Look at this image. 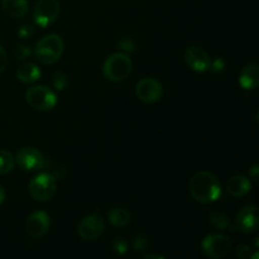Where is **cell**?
<instances>
[{"label":"cell","mask_w":259,"mask_h":259,"mask_svg":"<svg viewBox=\"0 0 259 259\" xmlns=\"http://www.w3.org/2000/svg\"><path fill=\"white\" fill-rule=\"evenodd\" d=\"M63 50H65V42L62 37L56 33H51L35 43L33 56L42 65H53L60 60Z\"/></svg>","instance_id":"2"},{"label":"cell","mask_w":259,"mask_h":259,"mask_svg":"<svg viewBox=\"0 0 259 259\" xmlns=\"http://www.w3.org/2000/svg\"><path fill=\"white\" fill-rule=\"evenodd\" d=\"M119 47L125 52H132V51H134V43L131 38H124L119 42Z\"/></svg>","instance_id":"27"},{"label":"cell","mask_w":259,"mask_h":259,"mask_svg":"<svg viewBox=\"0 0 259 259\" xmlns=\"http://www.w3.org/2000/svg\"><path fill=\"white\" fill-rule=\"evenodd\" d=\"M136 95L142 103H157L163 96V86L153 77L142 78L136 86Z\"/></svg>","instance_id":"9"},{"label":"cell","mask_w":259,"mask_h":259,"mask_svg":"<svg viewBox=\"0 0 259 259\" xmlns=\"http://www.w3.org/2000/svg\"><path fill=\"white\" fill-rule=\"evenodd\" d=\"M56 190H57L56 177L48 172L35 175L28 185V191L32 199L39 202L50 201L55 196Z\"/></svg>","instance_id":"4"},{"label":"cell","mask_w":259,"mask_h":259,"mask_svg":"<svg viewBox=\"0 0 259 259\" xmlns=\"http://www.w3.org/2000/svg\"><path fill=\"white\" fill-rule=\"evenodd\" d=\"M185 62L195 72H205L210 68L211 58L204 48L190 46L185 50Z\"/></svg>","instance_id":"12"},{"label":"cell","mask_w":259,"mask_h":259,"mask_svg":"<svg viewBox=\"0 0 259 259\" xmlns=\"http://www.w3.org/2000/svg\"><path fill=\"white\" fill-rule=\"evenodd\" d=\"M108 219L113 227L125 228L131 224L132 215L125 207H113L109 210Z\"/></svg>","instance_id":"18"},{"label":"cell","mask_w":259,"mask_h":259,"mask_svg":"<svg viewBox=\"0 0 259 259\" xmlns=\"http://www.w3.org/2000/svg\"><path fill=\"white\" fill-rule=\"evenodd\" d=\"M52 85L57 91H62L68 85V76L63 71H57L52 76Z\"/></svg>","instance_id":"21"},{"label":"cell","mask_w":259,"mask_h":259,"mask_svg":"<svg viewBox=\"0 0 259 259\" xmlns=\"http://www.w3.org/2000/svg\"><path fill=\"white\" fill-rule=\"evenodd\" d=\"M224 67H225V65H224V62H223L222 58H217L214 62L210 63V68H211L214 72H222V71L224 70Z\"/></svg>","instance_id":"29"},{"label":"cell","mask_w":259,"mask_h":259,"mask_svg":"<svg viewBox=\"0 0 259 259\" xmlns=\"http://www.w3.org/2000/svg\"><path fill=\"white\" fill-rule=\"evenodd\" d=\"M15 158L9 151L0 149V175H7L14 169Z\"/></svg>","instance_id":"20"},{"label":"cell","mask_w":259,"mask_h":259,"mask_svg":"<svg viewBox=\"0 0 259 259\" xmlns=\"http://www.w3.org/2000/svg\"><path fill=\"white\" fill-rule=\"evenodd\" d=\"M5 197H7V192H5L4 187H3L2 185H0V205H2L3 202H4Z\"/></svg>","instance_id":"31"},{"label":"cell","mask_w":259,"mask_h":259,"mask_svg":"<svg viewBox=\"0 0 259 259\" xmlns=\"http://www.w3.org/2000/svg\"><path fill=\"white\" fill-rule=\"evenodd\" d=\"M189 190L195 201L209 205L217 201L222 195V182L212 172L199 171L190 180Z\"/></svg>","instance_id":"1"},{"label":"cell","mask_w":259,"mask_h":259,"mask_svg":"<svg viewBox=\"0 0 259 259\" xmlns=\"http://www.w3.org/2000/svg\"><path fill=\"white\" fill-rule=\"evenodd\" d=\"M15 163L23 171H39L45 167L46 159L42 152L34 147H24L17 153Z\"/></svg>","instance_id":"10"},{"label":"cell","mask_w":259,"mask_h":259,"mask_svg":"<svg viewBox=\"0 0 259 259\" xmlns=\"http://www.w3.org/2000/svg\"><path fill=\"white\" fill-rule=\"evenodd\" d=\"M2 9L12 18H23L28 13V0H2Z\"/></svg>","instance_id":"16"},{"label":"cell","mask_w":259,"mask_h":259,"mask_svg":"<svg viewBox=\"0 0 259 259\" xmlns=\"http://www.w3.org/2000/svg\"><path fill=\"white\" fill-rule=\"evenodd\" d=\"M105 230V220L100 214H90L83 217L77 225V233L85 242H94L103 235Z\"/></svg>","instance_id":"8"},{"label":"cell","mask_w":259,"mask_h":259,"mask_svg":"<svg viewBox=\"0 0 259 259\" xmlns=\"http://www.w3.org/2000/svg\"><path fill=\"white\" fill-rule=\"evenodd\" d=\"M51 227L50 215L46 211H34L25 220V232L32 238H42Z\"/></svg>","instance_id":"13"},{"label":"cell","mask_w":259,"mask_h":259,"mask_svg":"<svg viewBox=\"0 0 259 259\" xmlns=\"http://www.w3.org/2000/svg\"><path fill=\"white\" fill-rule=\"evenodd\" d=\"M149 247V242H148V238L146 237L144 234L139 233L134 237L133 239V248L137 250V252H144V250L148 249Z\"/></svg>","instance_id":"22"},{"label":"cell","mask_w":259,"mask_h":259,"mask_svg":"<svg viewBox=\"0 0 259 259\" xmlns=\"http://www.w3.org/2000/svg\"><path fill=\"white\" fill-rule=\"evenodd\" d=\"M40 75V68L38 67L35 63L33 62H25L19 66L17 70V77L20 82L23 83H33L37 80H39Z\"/></svg>","instance_id":"17"},{"label":"cell","mask_w":259,"mask_h":259,"mask_svg":"<svg viewBox=\"0 0 259 259\" xmlns=\"http://www.w3.org/2000/svg\"><path fill=\"white\" fill-rule=\"evenodd\" d=\"M258 225V207L255 205H247L242 207L235 217V228L244 234L257 232Z\"/></svg>","instance_id":"11"},{"label":"cell","mask_w":259,"mask_h":259,"mask_svg":"<svg viewBox=\"0 0 259 259\" xmlns=\"http://www.w3.org/2000/svg\"><path fill=\"white\" fill-rule=\"evenodd\" d=\"M201 250L207 258L222 259L229 255L232 250V242L227 235L214 233L206 235L202 239Z\"/></svg>","instance_id":"6"},{"label":"cell","mask_w":259,"mask_h":259,"mask_svg":"<svg viewBox=\"0 0 259 259\" xmlns=\"http://www.w3.org/2000/svg\"><path fill=\"white\" fill-rule=\"evenodd\" d=\"M111 249L115 254L124 255L128 252V243L123 239V238H115L111 243Z\"/></svg>","instance_id":"23"},{"label":"cell","mask_w":259,"mask_h":259,"mask_svg":"<svg viewBox=\"0 0 259 259\" xmlns=\"http://www.w3.org/2000/svg\"><path fill=\"white\" fill-rule=\"evenodd\" d=\"M250 247L247 244H240L237 248V257L239 259H248L250 258Z\"/></svg>","instance_id":"26"},{"label":"cell","mask_w":259,"mask_h":259,"mask_svg":"<svg viewBox=\"0 0 259 259\" xmlns=\"http://www.w3.org/2000/svg\"><path fill=\"white\" fill-rule=\"evenodd\" d=\"M133 63L129 55L123 52H116L109 56L103 65V73L105 78L113 82H120L129 77Z\"/></svg>","instance_id":"3"},{"label":"cell","mask_w":259,"mask_h":259,"mask_svg":"<svg viewBox=\"0 0 259 259\" xmlns=\"http://www.w3.org/2000/svg\"><path fill=\"white\" fill-rule=\"evenodd\" d=\"M14 55L15 58H18V60H25V58L30 57L32 51H30V48L27 45H19L14 50Z\"/></svg>","instance_id":"24"},{"label":"cell","mask_w":259,"mask_h":259,"mask_svg":"<svg viewBox=\"0 0 259 259\" xmlns=\"http://www.w3.org/2000/svg\"><path fill=\"white\" fill-rule=\"evenodd\" d=\"M25 100L28 105L35 110L48 111L52 110L57 104V95L52 89L43 85L32 86L25 93Z\"/></svg>","instance_id":"5"},{"label":"cell","mask_w":259,"mask_h":259,"mask_svg":"<svg viewBox=\"0 0 259 259\" xmlns=\"http://www.w3.org/2000/svg\"><path fill=\"white\" fill-rule=\"evenodd\" d=\"M210 224L214 228L220 230H227L230 227V220L225 212L223 211H212L209 215Z\"/></svg>","instance_id":"19"},{"label":"cell","mask_w":259,"mask_h":259,"mask_svg":"<svg viewBox=\"0 0 259 259\" xmlns=\"http://www.w3.org/2000/svg\"><path fill=\"white\" fill-rule=\"evenodd\" d=\"M249 177L253 180V181H258L259 177V164L255 163L253 164L249 168Z\"/></svg>","instance_id":"30"},{"label":"cell","mask_w":259,"mask_h":259,"mask_svg":"<svg viewBox=\"0 0 259 259\" xmlns=\"http://www.w3.org/2000/svg\"><path fill=\"white\" fill-rule=\"evenodd\" d=\"M18 34L22 39H28V38L32 37L34 34V27L32 24H28V23H24V24L20 25V28L18 29Z\"/></svg>","instance_id":"25"},{"label":"cell","mask_w":259,"mask_h":259,"mask_svg":"<svg viewBox=\"0 0 259 259\" xmlns=\"http://www.w3.org/2000/svg\"><path fill=\"white\" fill-rule=\"evenodd\" d=\"M239 85L244 90H254L259 85V66L258 63L250 62L243 67L239 75Z\"/></svg>","instance_id":"15"},{"label":"cell","mask_w":259,"mask_h":259,"mask_svg":"<svg viewBox=\"0 0 259 259\" xmlns=\"http://www.w3.org/2000/svg\"><path fill=\"white\" fill-rule=\"evenodd\" d=\"M60 12L58 0H38L33 10V19L40 28H46L57 20Z\"/></svg>","instance_id":"7"},{"label":"cell","mask_w":259,"mask_h":259,"mask_svg":"<svg viewBox=\"0 0 259 259\" xmlns=\"http://www.w3.org/2000/svg\"><path fill=\"white\" fill-rule=\"evenodd\" d=\"M252 190V181L244 175H235L227 182L228 194L233 197H244Z\"/></svg>","instance_id":"14"},{"label":"cell","mask_w":259,"mask_h":259,"mask_svg":"<svg viewBox=\"0 0 259 259\" xmlns=\"http://www.w3.org/2000/svg\"><path fill=\"white\" fill-rule=\"evenodd\" d=\"M142 258L143 259H163L162 255H158V254H143L142 255Z\"/></svg>","instance_id":"32"},{"label":"cell","mask_w":259,"mask_h":259,"mask_svg":"<svg viewBox=\"0 0 259 259\" xmlns=\"http://www.w3.org/2000/svg\"><path fill=\"white\" fill-rule=\"evenodd\" d=\"M8 66V55L7 51L4 50L2 45H0V73L4 72V70Z\"/></svg>","instance_id":"28"}]
</instances>
